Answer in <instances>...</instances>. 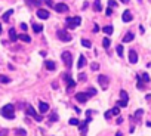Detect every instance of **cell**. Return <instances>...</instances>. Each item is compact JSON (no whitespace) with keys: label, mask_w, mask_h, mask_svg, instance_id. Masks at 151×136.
<instances>
[{"label":"cell","mask_w":151,"mask_h":136,"mask_svg":"<svg viewBox=\"0 0 151 136\" xmlns=\"http://www.w3.org/2000/svg\"><path fill=\"white\" fill-rule=\"evenodd\" d=\"M121 3H129V0H120Z\"/></svg>","instance_id":"cell-49"},{"label":"cell","mask_w":151,"mask_h":136,"mask_svg":"<svg viewBox=\"0 0 151 136\" xmlns=\"http://www.w3.org/2000/svg\"><path fill=\"white\" fill-rule=\"evenodd\" d=\"M111 116H113V114H111V111H107V112H105V114H104V117H105V118H107V120L110 118V117H111Z\"/></svg>","instance_id":"cell-43"},{"label":"cell","mask_w":151,"mask_h":136,"mask_svg":"<svg viewBox=\"0 0 151 136\" xmlns=\"http://www.w3.org/2000/svg\"><path fill=\"white\" fill-rule=\"evenodd\" d=\"M40 2H42V3H46V4H48V6H49V8H53V6H55V4H53V2H52V0H40Z\"/></svg>","instance_id":"cell-35"},{"label":"cell","mask_w":151,"mask_h":136,"mask_svg":"<svg viewBox=\"0 0 151 136\" xmlns=\"http://www.w3.org/2000/svg\"><path fill=\"white\" fill-rule=\"evenodd\" d=\"M110 111H111V114H113V116H118V114H120V106H114V108H113V110H110Z\"/></svg>","instance_id":"cell-29"},{"label":"cell","mask_w":151,"mask_h":136,"mask_svg":"<svg viewBox=\"0 0 151 136\" xmlns=\"http://www.w3.org/2000/svg\"><path fill=\"white\" fill-rule=\"evenodd\" d=\"M129 62H130V64H136V62H138V53H136L133 49L129 50Z\"/></svg>","instance_id":"cell-10"},{"label":"cell","mask_w":151,"mask_h":136,"mask_svg":"<svg viewBox=\"0 0 151 136\" xmlns=\"http://www.w3.org/2000/svg\"><path fill=\"white\" fill-rule=\"evenodd\" d=\"M37 16L40 18V19H48V18H49V10H46V9H39V10H37Z\"/></svg>","instance_id":"cell-11"},{"label":"cell","mask_w":151,"mask_h":136,"mask_svg":"<svg viewBox=\"0 0 151 136\" xmlns=\"http://www.w3.org/2000/svg\"><path fill=\"white\" fill-rule=\"evenodd\" d=\"M0 83H3V84H8V83H11V78H9L8 76H3V74H0Z\"/></svg>","instance_id":"cell-24"},{"label":"cell","mask_w":151,"mask_h":136,"mask_svg":"<svg viewBox=\"0 0 151 136\" xmlns=\"http://www.w3.org/2000/svg\"><path fill=\"white\" fill-rule=\"evenodd\" d=\"M12 14H14V9H9V10H6V12L3 14V16H2V19H3V22H8Z\"/></svg>","instance_id":"cell-16"},{"label":"cell","mask_w":151,"mask_h":136,"mask_svg":"<svg viewBox=\"0 0 151 136\" xmlns=\"http://www.w3.org/2000/svg\"><path fill=\"white\" fill-rule=\"evenodd\" d=\"M65 22H67V28H70V30H74V28H77V27L82 24V18H80V16L67 18V19H65Z\"/></svg>","instance_id":"cell-2"},{"label":"cell","mask_w":151,"mask_h":136,"mask_svg":"<svg viewBox=\"0 0 151 136\" xmlns=\"http://www.w3.org/2000/svg\"><path fill=\"white\" fill-rule=\"evenodd\" d=\"M116 6H117V3L114 0H108V8H116Z\"/></svg>","instance_id":"cell-39"},{"label":"cell","mask_w":151,"mask_h":136,"mask_svg":"<svg viewBox=\"0 0 151 136\" xmlns=\"http://www.w3.org/2000/svg\"><path fill=\"white\" fill-rule=\"evenodd\" d=\"M116 136H121V132H117V133H116Z\"/></svg>","instance_id":"cell-50"},{"label":"cell","mask_w":151,"mask_h":136,"mask_svg":"<svg viewBox=\"0 0 151 136\" xmlns=\"http://www.w3.org/2000/svg\"><path fill=\"white\" fill-rule=\"evenodd\" d=\"M56 120H58V116H56V112H53L50 116V121H56Z\"/></svg>","instance_id":"cell-42"},{"label":"cell","mask_w":151,"mask_h":136,"mask_svg":"<svg viewBox=\"0 0 151 136\" xmlns=\"http://www.w3.org/2000/svg\"><path fill=\"white\" fill-rule=\"evenodd\" d=\"M15 133H17L18 136H27V132H25V130H22V129H17V130H15Z\"/></svg>","instance_id":"cell-30"},{"label":"cell","mask_w":151,"mask_h":136,"mask_svg":"<svg viewBox=\"0 0 151 136\" xmlns=\"http://www.w3.org/2000/svg\"><path fill=\"white\" fill-rule=\"evenodd\" d=\"M27 114H28V116H31L33 118H36L37 121H42V120H43V117H42V116H39V114L36 112V110H34L31 105H28V106H27Z\"/></svg>","instance_id":"cell-6"},{"label":"cell","mask_w":151,"mask_h":136,"mask_svg":"<svg viewBox=\"0 0 151 136\" xmlns=\"http://www.w3.org/2000/svg\"><path fill=\"white\" fill-rule=\"evenodd\" d=\"M102 31H104L105 34H113L114 28H113V25H105V27L102 28Z\"/></svg>","instance_id":"cell-23"},{"label":"cell","mask_w":151,"mask_h":136,"mask_svg":"<svg viewBox=\"0 0 151 136\" xmlns=\"http://www.w3.org/2000/svg\"><path fill=\"white\" fill-rule=\"evenodd\" d=\"M53 9H55L58 14H65V12H68V6L65 3H56V4L53 6Z\"/></svg>","instance_id":"cell-8"},{"label":"cell","mask_w":151,"mask_h":136,"mask_svg":"<svg viewBox=\"0 0 151 136\" xmlns=\"http://www.w3.org/2000/svg\"><path fill=\"white\" fill-rule=\"evenodd\" d=\"M87 95H89V96H95V95H96V89H93V87H90V89L87 90Z\"/></svg>","instance_id":"cell-33"},{"label":"cell","mask_w":151,"mask_h":136,"mask_svg":"<svg viewBox=\"0 0 151 136\" xmlns=\"http://www.w3.org/2000/svg\"><path fill=\"white\" fill-rule=\"evenodd\" d=\"M90 68H92L93 71H98V70H99V64H98V62H92V64H90Z\"/></svg>","instance_id":"cell-34"},{"label":"cell","mask_w":151,"mask_h":136,"mask_svg":"<svg viewBox=\"0 0 151 136\" xmlns=\"http://www.w3.org/2000/svg\"><path fill=\"white\" fill-rule=\"evenodd\" d=\"M120 123H123V118H121V117H118L117 118V124H120Z\"/></svg>","instance_id":"cell-47"},{"label":"cell","mask_w":151,"mask_h":136,"mask_svg":"<svg viewBox=\"0 0 151 136\" xmlns=\"http://www.w3.org/2000/svg\"><path fill=\"white\" fill-rule=\"evenodd\" d=\"M18 38H21V40H22V42H25V43H30V42H31V37H30V36H27L25 33L19 34V36H18Z\"/></svg>","instance_id":"cell-21"},{"label":"cell","mask_w":151,"mask_h":136,"mask_svg":"<svg viewBox=\"0 0 151 136\" xmlns=\"http://www.w3.org/2000/svg\"><path fill=\"white\" fill-rule=\"evenodd\" d=\"M120 98H121V101H129V95H127V92L126 90H120Z\"/></svg>","instance_id":"cell-25"},{"label":"cell","mask_w":151,"mask_h":136,"mask_svg":"<svg viewBox=\"0 0 151 136\" xmlns=\"http://www.w3.org/2000/svg\"><path fill=\"white\" fill-rule=\"evenodd\" d=\"M132 14H130V10H124L123 12V15H121V19H123V22H130L132 21Z\"/></svg>","instance_id":"cell-12"},{"label":"cell","mask_w":151,"mask_h":136,"mask_svg":"<svg viewBox=\"0 0 151 136\" xmlns=\"http://www.w3.org/2000/svg\"><path fill=\"white\" fill-rule=\"evenodd\" d=\"M25 2H27L30 6H40V4H42L40 0H25Z\"/></svg>","instance_id":"cell-26"},{"label":"cell","mask_w":151,"mask_h":136,"mask_svg":"<svg viewBox=\"0 0 151 136\" xmlns=\"http://www.w3.org/2000/svg\"><path fill=\"white\" fill-rule=\"evenodd\" d=\"M45 65H46V68H48L49 71H55V70H56V64H55L53 61H46Z\"/></svg>","instance_id":"cell-17"},{"label":"cell","mask_w":151,"mask_h":136,"mask_svg":"<svg viewBox=\"0 0 151 136\" xmlns=\"http://www.w3.org/2000/svg\"><path fill=\"white\" fill-rule=\"evenodd\" d=\"M117 106L124 108V106H127V102H126V101H118V102H117Z\"/></svg>","instance_id":"cell-38"},{"label":"cell","mask_w":151,"mask_h":136,"mask_svg":"<svg viewBox=\"0 0 151 136\" xmlns=\"http://www.w3.org/2000/svg\"><path fill=\"white\" fill-rule=\"evenodd\" d=\"M116 50H117L118 56H123V46H121V44H118L117 48H116Z\"/></svg>","instance_id":"cell-31"},{"label":"cell","mask_w":151,"mask_h":136,"mask_svg":"<svg viewBox=\"0 0 151 136\" xmlns=\"http://www.w3.org/2000/svg\"><path fill=\"white\" fill-rule=\"evenodd\" d=\"M93 10H95V12H99V10H102L101 0H95V2H93Z\"/></svg>","instance_id":"cell-20"},{"label":"cell","mask_w":151,"mask_h":136,"mask_svg":"<svg viewBox=\"0 0 151 136\" xmlns=\"http://www.w3.org/2000/svg\"><path fill=\"white\" fill-rule=\"evenodd\" d=\"M0 114H2L5 118L12 120L14 117H15V108H14V105H12V104H8V105H5V106L0 110Z\"/></svg>","instance_id":"cell-1"},{"label":"cell","mask_w":151,"mask_h":136,"mask_svg":"<svg viewBox=\"0 0 151 136\" xmlns=\"http://www.w3.org/2000/svg\"><path fill=\"white\" fill-rule=\"evenodd\" d=\"M33 31H34V33H42V31H43V25L34 22V24H33Z\"/></svg>","instance_id":"cell-19"},{"label":"cell","mask_w":151,"mask_h":136,"mask_svg":"<svg viewBox=\"0 0 151 136\" xmlns=\"http://www.w3.org/2000/svg\"><path fill=\"white\" fill-rule=\"evenodd\" d=\"M56 36H58V38H59L61 42H70V40L73 38V37H71V34L68 33L67 30H58Z\"/></svg>","instance_id":"cell-4"},{"label":"cell","mask_w":151,"mask_h":136,"mask_svg":"<svg viewBox=\"0 0 151 136\" xmlns=\"http://www.w3.org/2000/svg\"><path fill=\"white\" fill-rule=\"evenodd\" d=\"M102 44H104V48H105V49H108V48H110V44H111L110 38H107V37H105V38L102 40Z\"/></svg>","instance_id":"cell-28"},{"label":"cell","mask_w":151,"mask_h":136,"mask_svg":"<svg viewBox=\"0 0 151 136\" xmlns=\"http://www.w3.org/2000/svg\"><path fill=\"white\" fill-rule=\"evenodd\" d=\"M142 114H144V110H138V111L135 112V118H141Z\"/></svg>","instance_id":"cell-37"},{"label":"cell","mask_w":151,"mask_h":136,"mask_svg":"<svg viewBox=\"0 0 151 136\" xmlns=\"http://www.w3.org/2000/svg\"><path fill=\"white\" fill-rule=\"evenodd\" d=\"M93 31H95V33H98V31H99V27H98L96 24H95V27H93Z\"/></svg>","instance_id":"cell-46"},{"label":"cell","mask_w":151,"mask_h":136,"mask_svg":"<svg viewBox=\"0 0 151 136\" xmlns=\"http://www.w3.org/2000/svg\"><path fill=\"white\" fill-rule=\"evenodd\" d=\"M105 14H107V16H111V14H113V8H107Z\"/></svg>","instance_id":"cell-41"},{"label":"cell","mask_w":151,"mask_h":136,"mask_svg":"<svg viewBox=\"0 0 151 136\" xmlns=\"http://www.w3.org/2000/svg\"><path fill=\"white\" fill-rule=\"evenodd\" d=\"M67 89L68 90H71V89H73V87H74V86H76V82H74V80H73V78H70V80H68L67 82Z\"/></svg>","instance_id":"cell-27"},{"label":"cell","mask_w":151,"mask_h":136,"mask_svg":"<svg viewBox=\"0 0 151 136\" xmlns=\"http://www.w3.org/2000/svg\"><path fill=\"white\" fill-rule=\"evenodd\" d=\"M86 64H87V59H86V56H83V55H82V56L79 58V62H77V68H79V70H82V68H83L84 65H86Z\"/></svg>","instance_id":"cell-14"},{"label":"cell","mask_w":151,"mask_h":136,"mask_svg":"<svg viewBox=\"0 0 151 136\" xmlns=\"http://www.w3.org/2000/svg\"><path fill=\"white\" fill-rule=\"evenodd\" d=\"M90 96L87 95V92H79V93H76V101L80 102V104H84V102H87Z\"/></svg>","instance_id":"cell-5"},{"label":"cell","mask_w":151,"mask_h":136,"mask_svg":"<svg viewBox=\"0 0 151 136\" xmlns=\"http://www.w3.org/2000/svg\"><path fill=\"white\" fill-rule=\"evenodd\" d=\"M61 58H62V62H64V65L67 68H71L73 67V56H71V52H62V55H61Z\"/></svg>","instance_id":"cell-3"},{"label":"cell","mask_w":151,"mask_h":136,"mask_svg":"<svg viewBox=\"0 0 151 136\" xmlns=\"http://www.w3.org/2000/svg\"><path fill=\"white\" fill-rule=\"evenodd\" d=\"M90 117H87V118L84 120L83 123H79V129H80V132H82V135L86 136V133H87V124L90 123Z\"/></svg>","instance_id":"cell-7"},{"label":"cell","mask_w":151,"mask_h":136,"mask_svg":"<svg viewBox=\"0 0 151 136\" xmlns=\"http://www.w3.org/2000/svg\"><path fill=\"white\" fill-rule=\"evenodd\" d=\"M141 78H142V80H144V82H145V83H148V82H150V76H148V74H147V72H144V74H142V77H141Z\"/></svg>","instance_id":"cell-36"},{"label":"cell","mask_w":151,"mask_h":136,"mask_svg":"<svg viewBox=\"0 0 151 136\" xmlns=\"http://www.w3.org/2000/svg\"><path fill=\"white\" fill-rule=\"evenodd\" d=\"M133 38H135V34L133 33H126V36L123 37V43H130Z\"/></svg>","instance_id":"cell-15"},{"label":"cell","mask_w":151,"mask_h":136,"mask_svg":"<svg viewBox=\"0 0 151 136\" xmlns=\"http://www.w3.org/2000/svg\"><path fill=\"white\" fill-rule=\"evenodd\" d=\"M9 38H11L12 42H17V40H18V34H17V31H15L14 28L9 30Z\"/></svg>","instance_id":"cell-18"},{"label":"cell","mask_w":151,"mask_h":136,"mask_svg":"<svg viewBox=\"0 0 151 136\" xmlns=\"http://www.w3.org/2000/svg\"><path fill=\"white\" fill-rule=\"evenodd\" d=\"M98 83H99L101 87L105 90V89L108 87V77H107V76H104V74H99V76H98Z\"/></svg>","instance_id":"cell-9"},{"label":"cell","mask_w":151,"mask_h":136,"mask_svg":"<svg viewBox=\"0 0 151 136\" xmlns=\"http://www.w3.org/2000/svg\"><path fill=\"white\" fill-rule=\"evenodd\" d=\"M39 111H40L42 114L48 112V111H49V105H48L46 102H40V104H39Z\"/></svg>","instance_id":"cell-13"},{"label":"cell","mask_w":151,"mask_h":136,"mask_svg":"<svg viewBox=\"0 0 151 136\" xmlns=\"http://www.w3.org/2000/svg\"><path fill=\"white\" fill-rule=\"evenodd\" d=\"M147 126H148V127H151V121H148V123H147Z\"/></svg>","instance_id":"cell-51"},{"label":"cell","mask_w":151,"mask_h":136,"mask_svg":"<svg viewBox=\"0 0 151 136\" xmlns=\"http://www.w3.org/2000/svg\"><path fill=\"white\" fill-rule=\"evenodd\" d=\"M87 6H89V3H87V2H84V3H83V9H86Z\"/></svg>","instance_id":"cell-48"},{"label":"cell","mask_w":151,"mask_h":136,"mask_svg":"<svg viewBox=\"0 0 151 136\" xmlns=\"http://www.w3.org/2000/svg\"><path fill=\"white\" fill-rule=\"evenodd\" d=\"M79 80H86V74L80 72V74H79Z\"/></svg>","instance_id":"cell-44"},{"label":"cell","mask_w":151,"mask_h":136,"mask_svg":"<svg viewBox=\"0 0 151 136\" xmlns=\"http://www.w3.org/2000/svg\"><path fill=\"white\" fill-rule=\"evenodd\" d=\"M21 28H22V31H24V33H25V31H27V28H28V27H27V24H24V22H22V24H21Z\"/></svg>","instance_id":"cell-45"},{"label":"cell","mask_w":151,"mask_h":136,"mask_svg":"<svg viewBox=\"0 0 151 136\" xmlns=\"http://www.w3.org/2000/svg\"><path fill=\"white\" fill-rule=\"evenodd\" d=\"M82 46L86 48V49H90V48H92V43H90V40H87V38H82Z\"/></svg>","instance_id":"cell-22"},{"label":"cell","mask_w":151,"mask_h":136,"mask_svg":"<svg viewBox=\"0 0 151 136\" xmlns=\"http://www.w3.org/2000/svg\"><path fill=\"white\" fill-rule=\"evenodd\" d=\"M8 133H9L8 129H2V130H0V136H8Z\"/></svg>","instance_id":"cell-40"},{"label":"cell","mask_w":151,"mask_h":136,"mask_svg":"<svg viewBox=\"0 0 151 136\" xmlns=\"http://www.w3.org/2000/svg\"><path fill=\"white\" fill-rule=\"evenodd\" d=\"M2 31H3V28H2V25H0V34H2Z\"/></svg>","instance_id":"cell-52"},{"label":"cell","mask_w":151,"mask_h":136,"mask_svg":"<svg viewBox=\"0 0 151 136\" xmlns=\"http://www.w3.org/2000/svg\"><path fill=\"white\" fill-rule=\"evenodd\" d=\"M68 123H70L71 126H79V123H80V121H79L77 118H70V121H68Z\"/></svg>","instance_id":"cell-32"}]
</instances>
